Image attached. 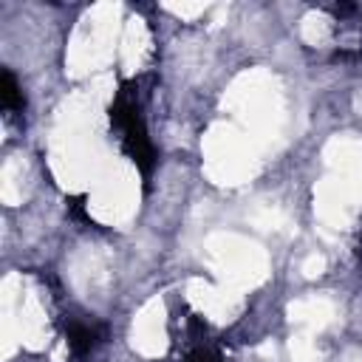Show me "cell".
Instances as JSON below:
<instances>
[{
	"label": "cell",
	"instance_id": "obj_1",
	"mask_svg": "<svg viewBox=\"0 0 362 362\" xmlns=\"http://www.w3.org/2000/svg\"><path fill=\"white\" fill-rule=\"evenodd\" d=\"M102 339V331L93 322H71L68 328V348L74 356H88Z\"/></svg>",
	"mask_w": 362,
	"mask_h": 362
},
{
	"label": "cell",
	"instance_id": "obj_2",
	"mask_svg": "<svg viewBox=\"0 0 362 362\" xmlns=\"http://www.w3.org/2000/svg\"><path fill=\"white\" fill-rule=\"evenodd\" d=\"M0 96H3V107L8 113L23 107V93H20V88H17V82H14V76L8 71H3V90H0Z\"/></svg>",
	"mask_w": 362,
	"mask_h": 362
}]
</instances>
